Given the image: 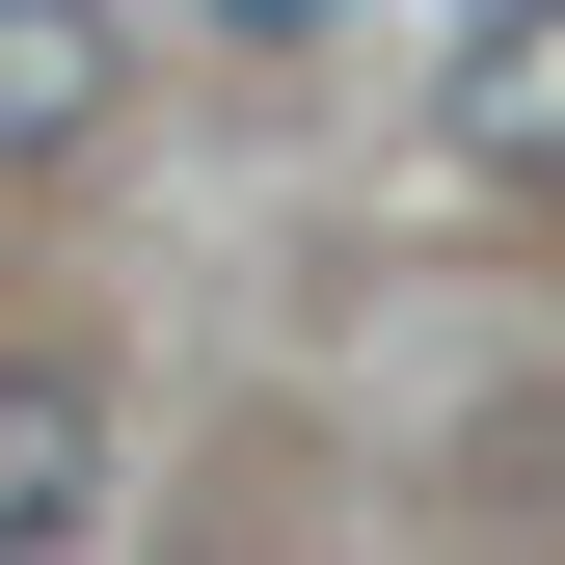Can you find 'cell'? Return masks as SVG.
Segmentation results:
<instances>
[{
	"label": "cell",
	"mask_w": 565,
	"mask_h": 565,
	"mask_svg": "<svg viewBox=\"0 0 565 565\" xmlns=\"http://www.w3.org/2000/svg\"><path fill=\"white\" fill-rule=\"evenodd\" d=\"M431 135H458V189H565V0H484L458 82H431Z\"/></svg>",
	"instance_id": "obj_1"
},
{
	"label": "cell",
	"mask_w": 565,
	"mask_h": 565,
	"mask_svg": "<svg viewBox=\"0 0 565 565\" xmlns=\"http://www.w3.org/2000/svg\"><path fill=\"white\" fill-rule=\"evenodd\" d=\"M82 512H108V404L54 377V350H0V565H54Z\"/></svg>",
	"instance_id": "obj_2"
},
{
	"label": "cell",
	"mask_w": 565,
	"mask_h": 565,
	"mask_svg": "<svg viewBox=\"0 0 565 565\" xmlns=\"http://www.w3.org/2000/svg\"><path fill=\"white\" fill-rule=\"evenodd\" d=\"M82 108H108V0H0V162H54Z\"/></svg>",
	"instance_id": "obj_3"
},
{
	"label": "cell",
	"mask_w": 565,
	"mask_h": 565,
	"mask_svg": "<svg viewBox=\"0 0 565 565\" xmlns=\"http://www.w3.org/2000/svg\"><path fill=\"white\" fill-rule=\"evenodd\" d=\"M216 28H323V0H216Z\"/></svg>",
	"instance_id": "obj_4"
}]
</instances>
